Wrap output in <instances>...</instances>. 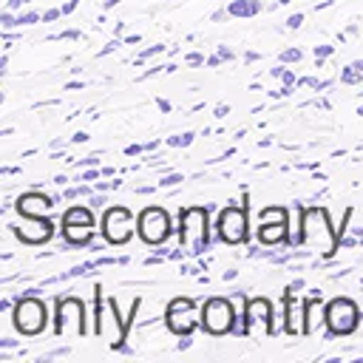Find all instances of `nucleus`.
<instances>
[{"label":"nucleus","mask_w":363,"mask_h":363,"mask_svg":"<svg viewBox=\"0 0 363 363\" xmlns=\"http://www.w3.org/2000/svg\"><path fill=\"white\" fill-rule=\"evenodd\" d=\"M51 207V199L48 196H43V193H28V196H23L20 201H17V210H20V216H40V213H45Z\"/></svg>","instance_id":"obj_11"},{"label":"nucleus","mask_w":363,"mask_h":363,"mask_svg":"<svg viewBox=\"0 0 363 363\" xmlns=\"http://www.w3.org/2000/svg\"><path fill=\"white\" fill-rule=\"evenodd\" d=\"M301 20H303V17H301V14H295V17H289V26H292V28H298V26H301Z\"/></svg>","instance_id":"obj_15"},{"label":"nucleus","mask_w":363,"mask_h":363,"mask_svg":"<svg viewBox=\"0 0 363 363\" xmlns=\"http://www.w3.org/2000/svg\"><path fill=\"white\" fill-rule=\"evenodd\" d=\"M167 326L176 335H190L196 326V312H193V301L190 298H176L167 309Z\"/></svg>","instance_id":"obj_10"},{"label":"nucleus","mask_w":363,"mask_h":363,"mask_svg":"<svg viewBox=\"0 0 363 363\" xmlns=\"http://www.w3.org/2000/svg\"><path fill=\"white\" fill-rule=\"evenodd\" d=\"M48 323V309L40 298H23L14 306V326L23 335H40Z\"/></svg>","instance_id":"obj_2"},{"label":"nucleus","mask_w":363,"mask_h":363,"mask_svg":"<svg viewBox=\"0 0 363 363\" xmlns=\"http://www.w3.org/2000/svg\"><path fill=\"white\" fill-rule=\"evenodd\" d=\"M179 241L187 252H201L207 247V207H184L179 213Z\"/></svg>","instance_id":"obj_1"},{"label":"nucleus","mask_w":363,"mask_h":363,"mask_svg":"<svg viewBox=\"0 0 363 363\" xmlns=\"http://www.w3.org/2000/svg\"><path fill=\"white\" fill-rule=\"evenodd\" d=\"M62 233L71 244H85L94 235V224H62Z\"/></svg>","instance_id":"obj_12"},{"label":"nucleus","mask_w":363,"mask_h":363,"mask_svg":"<svg viewBox=\"0 0 363 363\" xmlns=\"http://www.w3.org/2000/svg\"><path fill=\"white\" fill-rule=\"evenodd\" d=\"M233 306L227 298H210L204 306H201V326L210 332V335H224L233 329Z\"/></svg>","instance_id":"obj_5"},{"label":"nucleus","mask_w":363,"mask_h":363,"mask_svg":"<svg viewBox=\"0 0 363 363\" xmlns=\"http://www.w3.org/2000/svg\"><path fill=\"white\" fill-rule=\"evenodd\" d=\"M286 233V210L284 207H267L261 213V227H258V238L264 244H275L281 241Z\"/></svg>","instance_id":"obj_9"},{"label":"nucleus","mask_w":363,"mask_h":363,"mask_svg":"<svg viewBox=\"0 0 363 363\" xmlns=\"http://www.w3.org/2000/svg\"><path fill=\"white\" fill-rule=\"evenodd\" d=\"M323 318H326L332 335H349L357 326V306L349 298H335L326 306V315Z\"/></svg>","instance_id":"obj_6"},{"label":"nucleus","mask_w":363,"mask_h":363,"mask_svg":"<svg viewBox=\"0 0 363 363\" xmlns=\"http://www.w3.org/2000/svg\"><path fill=\"white\" fill-rule=\"evenodd\" d=\"M102 233L111 244H125L130 235H133V216L130 210L125 207H111L105 210V218H102Z\"/></svg>","instance_id":"obj_7"},{"label":"nucleus","mask_w":363,"mask_h":363,"mask_svg":"<svg viewBox=\"0 0 363 363\" xmlns=\"http://www.w3.org/2000/svg\"><path fill=\"white\" fill-rule=\"evenodd\" d=\"M62 224H94L91 207H71V210H65Z\"/></svg>","instance_id":"obj_13"},{"label":"nucleus","mask_w":363,"mask_h":363,"mask_svg":"<svg viewBox=\"0 0 363 363\" xmlns=\"http://www.w3.org/2000/svg\"><path fill=\"white\" fill-rule=\"evenodd\" d=\"M136 230L147 244H162L170 235V218L162 207H145L136 218Z\"/></svg>","instance_id":"obj_3"},{"label":"nucleus","mask_w":363,"mask_h":363,"mask_svg":"<svg viewBox=\"0 0 363 363\" xmlns=\"http://www.w3.org/2000/svg\"><path fill=\"white\" fill-rule=\"evenodd\" d=\"M252 11H258V3H233L230 6V14H252Z\"/></svg>","instance_id":"obj_14"},{"label":"nucleus","mask_w":363,"mask_h":363,"mask_svg":"<svg viewBox=\"0 0 363 363\" xmlns=\"http://www.w3.org/2000/svg\"><path fill=\"white\" fill-rule=\"evenodd\" d=\"M303 233L312 238V244H320L326 255L332 252V247H335V233H332V227H329V221H326V210H309V213L303 216Z\"/></svg>","instance_id":"obj_8"},{"label":"nucleus","mask_w":363,"mask_h":363,"mask_svg":"<svg viewBox=\"0 0 363 363\" xmlns=\"http://www.w3.org/2000/svg\"><path fill=\"white\" fill-rule=\"evenodd\" d=\"M247 207H235V204H227L218 216V238L227 241V244H241L247 241Z\"/></svg>","instance_id":"obj_4"}]
</instances>
